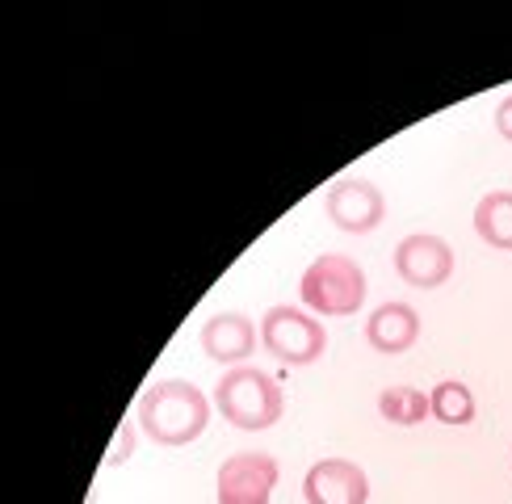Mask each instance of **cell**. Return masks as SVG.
<instances>
[{
  "mask_svg": "<svg viewBox=\"0 0 512 504\" xmlns=\"http://www.w3.org/2000/svg\"><path fill=\"white\" fill-rule=\"evenodd\" d=\"M139 425L156 446H189L210 425V399L189 378H160L139 395Z\"/></svg>",
  "mask_w": 512,
  "mask_h": 504,
  "instance_id": "1",
  "label": "cell"
},
{
  "mask_svg": "<svg viewBox=\"0 0 512 504\" xmlns=\"http://www.w3.org/2000/svg\"><path fill=\"white\" fill-rule=\"evenodd\" d=\"M215 408L227 425H236L244 433H261L282 420L286 395L273 374L256 370V366H231L215 383Z\"/></svg>",
  "mask_w": 512,
  "mask_h": 504,
  "instance_id": "2",
  "label": "cell"
},
{
  "mask_svg": "<svg viewBox=\"0 0 512 504\" xmlns=\"http://www.w3.org/2000/svg\"><path fill=\"white\" fill-rule=\"evenodd\" d=\"M366 269H361L345 252H324L315 257L303 278H298V299L311 315H328V320H345L366 307Z\"/></svg>",
  "mask_w": 512,
  "mask_h": 504,
  "instance_id": "3",
  "label": "cell"
},
{
  "mask_svg": "<svg viewBox=\"0 0 512 504\" xmlns=\"http://www.w3.org/2000/svg\"><path fill=\"white\" fill-rule=\"evenodd\" d=\"M261 345L286 366H311L328 349V332L307 307L277 303L261 320Z\"/></svg>",
  "mask_w": 512,
  "mask_h": 504,
  "instance_id": "4",
  "label": "cell"
},
{
  "mask_svg": "<svg viewBox=\"0 0 512 504\" xmlns=\"http://www.w3.org/2000/svg\"><path fill=\"white\" fill-rule=\"evenodd\" d=\"M282 479L277 458L265 450H240L223 458L215 475V500L219 504H273V488Z\"/></svg>",
  "mask_w": 512,
  "mask_h": 504,
  "instance_id": "5",
  "label": "cell"
},
{
  "mask_svg": "<svg viewBox=\"0 0 512 504\" xmlns=\"http://www.w3.org/2000/svg\"><path fill=\"white\" fill-rule=\"evenodd\" d=\"M324 210H328L332 227L349 231V236H366V231L382 227V219H387V198H382V189L366 177H340L328 189Z\"/></svg>",
  "mask_w": 512,
  "mask_h": 504,
  "instance_id": "6",
  "label": "cell"
},
{
  "mask_svg": "<svg viewBox=\"0 0 512 504\" xmlns=\"http://www.w3.org/2000/svg\"><path fill=\"white\" fill-rule=\"evenodd\" d=\"M395 273L416 290H437L454 273V248L433 231H412L395 248Z\"/></svg>",
  "mask_w": 512,
  "mask_h": 504,
  "instance_id": "7",
  "label": "cell"
},
{
  "mask_svg": "<svg viewBox=\"0 0 512 504\" xmlns=\"http://www.w3.org/2000/svg\"><path fill=\"white\" fill-rule=\"evenodd\" d=\"M303 500L307 504H366L370 475L353 458H319L303 475Z\"/></svg>",
  "mask_w": 512,
  "mask_h": 504,
  "instance_id": "8",
  "label": "cell"
},
{
  "mask_svg": "<svg viewBox=\"0 0 512 504\" xmlns=\"http://www.w3.org/2000/svg\"><path fill=\"white\" fill-rule=\"evenodd\" d=\"M198 341H202V353L210 362H219L227 370L248 366V357L256 353V345H261V324H252L244 311H219L202 324Z\"/></svg>",
  "mask_w": 512,
  "mask_h": 504,
  "instance_id": "9",
  "label": "cell"
},
{
  "mask_svg": "<svg viewBox=\"0 0 512 504\" xmlns=\"http://www.w3.org/2000/svg\"><path fill=\"white\" fill-rule=\"evenodd\" d=\"M420 341V315L412 303H382L370 311L366 320V345L374 353H408Z\"/></svg>",
  "mask_w": 512,
  "mask_h": 504,
  "instance_id": "10",
  "label": "cell"
},
{
  "mask_svg": "<svg viewBox=\"0 0 512 504\" xmlns=\"http://www.w3.org/2000/svg\"><path fill=\"white\" fill-rule=\"evenodd\" d=\"M475 231L487 248L512 252V189H492L475 206Z\"/></svg>",
  "mask_w": 512,
  "mask_h": 504,
  "instance_id": "11",
  "label": "cell"
},
{
  "mask_svg": "<svg viewBox=\"0 0 512 504\" xmlns=\"http://www.w3.org/2000/svg\"><path fill=\"white\" fill-rule=\"evenodd\" d=\"M429 412H433L429 395H424L420 387H412V383L387 387V391L378 395V416H382V420H391V425L412 429V425H420V420L429 416Z\"/></svg>",
  "mask_w": 512,
  "mask_h": 504,
  "instance_id": "12",
  "label": "cell"
},
{
  "mask_svg": "<svg viewBox=\"0 0 512 504\" xmlns=\"http://www.w3.org/2000/svg\"><path fill=\"white\" fill-rule=\"evenodd\" d=\"M429 404H433V416L441 420V425H471L475 420V391L466 383H458V378L437 383Z\"/></svg>",
  "mask_w": 512,
  "mask_h": 504,
  "instance_id": "13",
  "label": "cell"
},
{
  "mask_svg": "<svg viewBox=\"0 0 512 504\" xmlns=\"http://www.w3.org/2000/svg\"><path fill=\"white\" fill-rule=\"evenodd\" d=\"M135 454V425H131V416L118 425L114 441H110V454H105V467H118V462H126Z\"/></svg>",
  "mask_w": 512,
  "mask_h": 504,
  "instance_id": "14",
  "label": "cell"
},
{
  "mask_svg": "<svg viewBox=\"0 0 512 504\" xmlns=\"http://www.w3.org/2000/svg\"><path fill=\"white\" fill-rule=\"evenodd\" d=\"M496 131H500V135L512 143V93H508V97L496 105Z\"/></svg>",
  "mask_w": 512,
  "mask_h": 504,
  "instance_id": "15",
  "label": "cell"
}]
</instances>
